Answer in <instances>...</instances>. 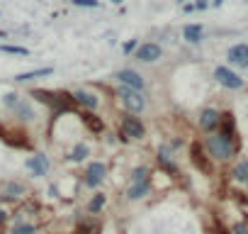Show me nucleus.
Instances as JSON below:
<instances>
[{
	"label": "nucleus",
	"instance_id": "10",
	"mask_svg": "<svg viewBox=\"0 0 248 234\" xmlns=\"http://www.w3.org/2000/svg\"><path fill=\"white\" fill-rule=\"evenodd\" d=\"M190 164L197 168V171H202V173H212L214 171V161L209 159V154L204 151V147H202V139H195V142H190Z\"/></svg>",
	"mask_w": 248,
	"mask_h": 234
},
{
	"label": "nucleus",
	"instance_id": "11",
	"mask_svg": "<svg viewBox=\"0 0 248 234\" xmlns=\"http://www.w3.org/2000/svg\"><path fill=\"white\" fill-rule=\"evenodd\" d=\"M71 98H73V105L83 107L85 112H97V107H100V95L90 88H73Z\"/></svg>",
	"mask_w": 248,
	"mask_h": 234
},
{
	"label": "nucleus",
	"instance_id": "14",
	"mask_svg": "<svg viewBox=\"0 0 248 234\" xmlns=\"http://www.w3.org/2000/svg\"><path fill=\"white\" fill-rule=\"evenodd\" d=\"M25 168H27V173H30L32 178H44V176L49 173V168H51V161H49L46 154L34 151V154L25 161Z\"/></svg>",
	"mask_w": 248,
	"mask_h": 234
},
{
	"label": "nucleus",
	"instance_id": "36",
	"mask_svg": "<svg viewBox=\"0 0 248 234\" xmlns=\"http://www.w3.org/2000/svg\"><path fill=\"white\" fill-rule=\"evenodd\" d=\"M246 107H248V102H246Z\"/></svg>",
	"mask_w": 248,
	"mask_h": 234
},
{
	"label": "nucleus",
	"instance_id": "26",
	"mask_svg": "<svg viewBox=\"0 0 248 234\" xmlns=\"http://www.w3.org/2000/svg\"><path fill=\"white\" fill-rule=\"evenodd\" d=\"M0 51L10 54V56H30L27 47H17V44H0Z\"/></svg>",
	"mask_w": 248,
	"mask_h": 234
},
{
	"label": "nucleus",
	"instance_id": "25",
	"mask_svg": "<svg viewBox=\"0 0 248 234\" xmlns=\"http://www.w3.org/2000/svg\"><path fill=\"white\" fill-rule=\"evenodd\" d=\"M10 234H37V224L34 222H27L22 217L15 219V224L10 227Z\"/></svg>",
	"mask_w": 248,
	"mask_h": 234
},
{
	"label": "nucleus",
	"instance_id": "7",
	"mask_svg": "<svg viewBox=\"0 0 248 234\" xmlns=\"http://www.w3.org/2000/svg\"><path fill=\"white\" fill-rule=\"evenodd\" d=\"M107 173H109V166H107L105 161H100V159L88 161V166H85V171H83V183H85V188L97 190V188L107 181Z\"/></svg>",
	"mask_w": 248,
	"mask_h": 234
},
{
	"label": "nucleus",
	"instance_id": "31",
	"mask_svg": "<svg viewBox=\"0 0 248 234\" xmlns=\"http://www.w3.org/2000/svg\"><path fill=\"white\" fill-rule=\"evenodd\" d=\"M8 219H10L8 210H5V207H0V227H3V224H8Z\"/></svg>",
	"mask_w": 248,
	"mask_h": 234
},
{
	"label": "nucleus",
	"instance_id": "27",
	"mask_svg": "<svg viewBox=\"0 0 248 234\" xmlns=\"http://www.w3.org/2000/svg\"><path fill=\"white\" fill-rule=\"evenodd\" d=\"M20 100H22V95H20V93H13V90L3 95V105H5V110H8V112H10V110H13V107H15Z\"/></svg>",
	"mask_w": 248,
	"mask_h": 234
},
{
	"label": "nucleus",
	"instance_id": "23",
	"mask_svg": "<svg viewBox=\"0 0 248 234\" xmlns=\"http://www.w3.org/2000/svg\"><path fill=\"white\" fill-rule=\"evenodd\" d=\"M105 205H107V198H105V193H95V195H90V200H88V215H100L102 210H105Z\"/></svg>",
	"mask_w": 248,
	"mask_h": 234
},
{
	"label": "nucleus",
	"instance_id": "29",
	"mask_svg": "<svg viewBox=\"0 0 248 234\" xmlns=\"http://www.w3.org/2000/svg\"><path fill=\"white\" fill-rule=\"evenodd\" d=\"M73 8H100V0H71Z\"/></svg>",
	"mask_w": 248,
	"mask_h": 234
},
{
	"label": "nucleus",
	"instance_id": "1",
	"mask_svg": "<svg viewBox=\"0 0 248 234\" xmlns=\"http://www.w3.org/2000/svg\"><path fill=\"white\" fill-rule=\"evenodd\" d=\"M202 147L214 164H229L241 154V137H229V134H221V132L204 134Z\"/></svg>",
	"mask_w": 248,
	"mask_h": 234
},
{
	"label": "nucleus",
	"instance_id": "13",
	"mask_svg": "<svg viewBox=\"0 0 248 234\" xmlns=\"http://www.w3.org/2000/svg\"><path fill=\"white\" fill-rule=\"evenodd\" d=\"M226 66L241 68V71L248 68V42H238L226 49Z\"/></svg>",
	"mask_w": 248,
	"mask_h": 234
},
{
	"label": "nucleus",
	"instance_id": "2",
	"mask_svg": "<svg viewBox=\"0 0 248 234\" xmlns=\"http://www.w3.org/2000/svg\"><path fill=\"white\" fill-rule=\"evenodd\" d=\"M114 98L119 100V105L124 107V112H132V115H141L149 107V98L144 90H134L127 85H117L114 88Z\"/></svg>",
	"mask_w": 248,
	"mask_h": 234
},
{
	"label": "nucleus",
	"instance_id": "22",
	"mask_svg": "<svg viewBox=\"0 0 248 234\" xmlns=\"http://www.w3.org/2000/svg\"><path fill=\"white\" fill-rule=\"evenodd\" d=\"M219 132H221V134H229V137H238L236 117H233L231 110H221V125H219Z\"/></svg>",
	"mask_w": 248,
	"mask_h": 234
},
{
	"label": "nucleus",
	"instance_id": "4",
	"mask_svg": "<svg viewBox=\"0 0 248 234\" xmlns=\"http://www.w3.org/2000/svg\"><path fill=\"white\" fill-rule=\"evenodd\" d=\"M195 125H197V132L204 137V134H214V132H219V125H221V110H217V107H212V105H207V107H202L200 112H197V117H195Z\"/></svg>",
	"mask_w": 248,
	"mask_h": 234
},
{
	"label": "nucleus",
	"instance_id": "16",
	"mask_svg": "<svg viewBox=\"0 0 248 234\" xmlns=\"http://www.w3.org/2000/svg\"><path fill=\"white\" fill-rule=\"evenodd\" d=\"M25 195H27V185L22 181H5L3 188H0V200L15 202V200H22Z\"/></svg>",
	"mask_w": 248,
	"mask_h": 234
},
{
	"label": "nucleus",
	"instance_id": "12",
	"mask_svg": "<svg viewBox=\"0 0 248 234\" xmlns=\"http://www.w3.org/2000/svg\"><path fill=\"white\" fill-rule=\"evenodd\" d=\"M163 59V47L158 42H141L134 51V61L139 64H158Z\"/></svg>",
	"mask_w": 248,
	"mask_h": 234
},
{
	"label": "nucleus",
	"instance_id": "28",
	"mask_svg": "<svg viewBox=\"0 0 248 234\" xmlns=\"http://www.w3.org/2000/svg\"><path fill=\"white\" fill-rule=\"evenodd\" d=\"M139 44H141V42H137V39H127V42L122 44V54H124V56H134V51L139 49Z\"/></svg>",
	"mask_w": 248,
	"mask_h": 234
},
{
	"label": "nucleus",
	"instance_id": "34",
	"mask_svg": "<svg viewBox=\"0 0 248 234\" xmlns=\"http://www.w3.org/2000/svg\"><path fill=\"white\" fill-rule=\"evenodd\" d=\"M224 5V0H212V8H221Z\"/></svg>",
	"mask_w": 248,
	"mask_h": 234
},
{
	"label": "nucleus",
	"instance_id": "15",
	"mask_svg": "<svg viewBox=\"0 0 248 234\" xmlns=\"http://www.w3.org/2000/svg\"><path fill=\"white\" fill-rule=\"evenodd\" d=\"M151 190H154V176L146 178V181H139V183H129L127 190H124V198H127L129 202H139L146 195H151Z\"/></svg>",
	"mask_w": 248,
	"mask_h": 234
},
{
	"label": "nucleus",
	"instance_id": "17",
	"mask_svg": "<svg viewBox=\"0 0 248 234\" xmlns=\"http://www.w3.org/2000/svg\"><path fill=\"white\" fill-rule=\"evenodd\" d=\"M80 122H83V127H85L88 132H93V137H100V134H105V130H107L105 120H102V117H97L95 112L80 115Z\"/></svg>",
	"mask_w": 248,
	"mask_h": 234
},
{
	"label": "nucleus",
	"instance_id": "30",
	"mask_svg": "<svg viewBox=\"0 0 248 234\" xmlns=\"http://www.w3.org/2000/svg\"><path fill=\"white\" fill-rule=\"evenodd\" d=\"M229 232H231V234H248V222H243V219H241V222H233V224L229 227Z\"/></svg>",
	"mask_w": 248,
	"mask_h": 234
},
{
	"label": "nucleus",
	"instance_id": "18",
	"mask_svg": "<svg viewBox=\"0 0 248 234\" xmlns=\"http://www.w3.org/2000/svg\"><path fill=\"white\" fill-rule=\"evenodd\" d=\"M229 178H231L233 183L248 188V156L233 161V166H231V171H229Z\"/></svg>",
	"mask_w": 248,
	"mask_h": 234
},
{
	"label": "nucleus",
	"instance_id": "6",
	"mask_svg": "<svg viewBox=\"0 0 248 234\" xmlns=\"http://www.w3.org/2000/svg\"><path fill=\"white\" fill-rule=\"evenodd\" d=\"M156 166H158L166 176H170V178H180V176H183V171H180V166H178V159H175V149H173L170 144H161V147L156 149Z\"/></svg>",
	"mask_w": 248,
	"mask_h": 234
},
{
	"label": "nucleus",
	"instance_id": "33",
	"mask_svg": "<svg viewBox=\"0 0 248 234\" xmlns=\"http://www.w3.org/2000/svg\"><path fill=\"white\" fill-rule=\"evenodd\" d=\"M183 13H195V3H183Z\"/></svg>",
	"mask_w": 248,
	"mask_h": 234
},
{
	"label": "nucleus",
	"instance_id": "24",
	"mask_svg": "<svg viewBox=\"0 0 248 234\" xmlns=\"http://www.w3.org/2000/svg\"><path fill=\"white\" fill-rule=\"evenodd\" d=\"M151 176H154L151 166H149V164H139V166H134V168L129 171V183H139V181H146V178H151Z\"/></svg>",
	"mask_w": 248,
	"mask_h": 234
},
{
	"label": "nucleus",
	"instance_id": "9",
	"mask_svg": "<svg viewBox=\"0 0 248 234\" xmlns=\"http://www.w3.org/2000/svg\"><path fill=\"white\" fill-rule=\"evenodd\" d=\"M10 115H13V122L20 125V127H25V125H34V122H37V110H34L32 100H27V98H22V100L10 110Z\"/></svg>",
	"mask_w": 248,
	"mask_h": 234
},
{
	"label": "nucleus",
	"instance_id": "32",
	"mask_svg": "<svg viewBox=\"0 0 248 234\" xmlns=\"http://www.w3.org/2000/svg\"><path fill=\"white\" fill-rule=\"evenodd\" d=\"M212 3H209V0H197V3H195V10H207Z\"/></svg>",
	"mask_w": 248,
	"mask_h": 234
},
{
	"label": "nucleus",
	"instance_id": "35",
	"mask_svg": "<svg viewBox=\"0 0 248 234\" xmlns=\"http://www.w3.org/2000/svg\"><path fill=\"white\" fill-rule=\"evenodd\" d=\"M112 5H122V0H112Z\"/></svg>",
	"mask_w": 248,
	"mask_h": 234
},
{
	"label": "nucleus",
	"instance_id": "8",
	"mask_svg": "<svg viewBox=\"0 0 248 234\" xmlns=\"http://www.w3.org/2000/svg\"><path fill=\"white\" fill-rule=\"evenodd\" d=\"M112 81L117 85H127V88H134V90H146V78L137 68H119V71L112 73Z\"/></svg>",
	"mask_w": 248,
	"mask_h": 234
},
{
	"label": "nucleus",
	"instance_id": "19",
	"mask_svg": "<svg viewBox=\"0 0 248 234\" xmlns=\"http://www.w3.org/2000/svg\"><path fill=\"white\" fill-rule=\"evenodd\" d=\"M90 154H93V151H90V144H88V142H76V144L71 147V151L66 154V161H71V164H83V161H88Z\"/></svg>",
	"mask_w": 248,
	"mask_h": 234
},
{
	"label": "nucleus",
	"instance_id": "20",
	"mask_svg": "<svg viewBox=\"0 0 248 234\" xmlns=\"http://www.w3.org/2000/svg\"><path fill=\"white\" fill-rule=\"evenodd\" d=\"M183 39L187 42V44H202V39H204V25H197V22H190V25H185L183 27Z\"/></svg>",
	"mask_w": 248,
	"mask_h": 234
},
{
	"label": "nucleus",
	"instance_id": "21",
	"mask_svg": "<svg viewBox=\"0 0 248 234\" xmlns=\"http://www.w3.org/2000/svg\"><path fill=\"white\" fill-rule=\"evenodd\" d=\"M54 73V66H42V68H32V71H22L15 76V83H32L37 78H46Z\"/></svg>",
	"mask_w": 248,
	"mask_h": 234
},
{
	"label": "nucleus",
	"instance_id": "3",
	"mask_svg": "<svg viewBox=\"0 0 248 234\" xmlns=\"http://www.w3.org/2000/svg\"><path fill=\"white\" fill-rule=\"evenodd\" d=\"M119 132L127 137L129 142H144L146 139V122L139 115L132 112H122L119 115Z\"/></svg>",
	"mask_w": 248,
	"mask_h": 234
},
{
	"label": "nucleus",
	"instance_id": "5",
	"mask_svg": "<svg viewBox=\"0 0 248 234\" xmlns=\"http://www.w3.org/2000/svg\"><path fill=\"white\" fill-rule=\"evenodd\" d=\"M212 78L221 85V88H226V90H243L246 88V81L241 78V73L236 71V68H231V66H226V64H221V66H214V71H212Z\"/></svg>",
	"mask_w": 248,
	"mask_h": 234
}]
</instances>
